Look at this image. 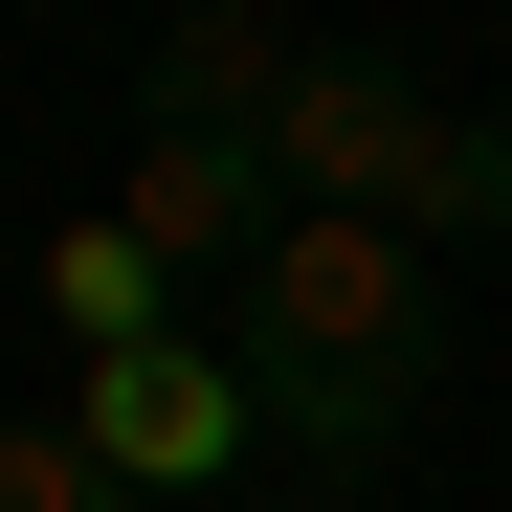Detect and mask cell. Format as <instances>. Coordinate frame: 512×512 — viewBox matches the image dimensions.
Instances as JSON below:
<instances>
[{"label": "cell", "mask_w": 512, "mask_h": 512, "mask_svg": "<svg viewBox=\"0 0 512 512\" xmlns=\"http://www.w3.org/2000/svg\"><path fill=\"white\" fill-rule=\"evenodd\" d=\"M223 357H245V401H268L290 468L357 490L401 423H423V379H446V268H423L401 223H290L268 268L223 290Z\"/></svg>", "instance_id": "6da1fadb"}, {"label": "cell", "mask_w": 512, "mask_h": 512, "mask_svg": "<svg viewBox=\"0 0 512 512\" xmlns=\"http://www.w3.org/2000/svg\"><path fill=\"white\" fill-rule=\"evenodd\" d=\"M268 156H290L312 223H423V179H446V90H423L401 45H290Z\"/></svg>", "instance_id": "7a4b0ae2"}, {"label": "cell", "mask_w": 512, "mask_h": 512, "mask_svg": "<svg viewBox=\"0 0 512 512\" xmlns=\"http://www.w3.org/2000/svg\"><path fill=\"white\" fill-rule=\"evenodd\" d=\"M67 423H90V468H112V490H156V512H179V490H223L245 446H268V401H245V357H223V334L90 357V379H67Z\"/></svg>", "instance_id": "3957f363"}, {"label": "cell", "mask_w": 512, "mask_h": 512, "mask_svg": "<svg viewBox=\"0 0 512 512\" xmlns=\"http://www.w3.org/2000/svg\"><path fill=\"white\" fill-rule=\"evenodd\" d=\"M112 223L156 245V268H223V290H245L312 201H290V156H268V134H134V201H112Z\"/></svg>", "instance_id": "277c9868"}, {"label": "cell", "mask_w": 512, "mask_h": 512, "mask_svg": "<svg viewBox=\"0 0 512 512\" xmlns=\"http://www.w3.org/2000/svg\"><path fill=\"white\" fill-rule=\"evenodd\" d=\"M134 112H156V134H268V112H290V45H268V23H179V45L134 67Z\"/></svg>", "instance_id": "5b68a950"}, {"label": "cell", "mask_w": 512, "mask_h": 512, "mask_svg": "<svg viewBox=\"0 0 512 512\" xmlns=\"http://www.w3.org/2000/svg\"><path fill=\"white\" fill-rule=\"evenodd\" d=\"M45 312L90 334V357H156V334H179V268H156L134 223H67V245H45Z\"/></svg>", "instance_id": "8992f818"}, {"label": "cell", "mask_w": 512, "mask_h": 512, "mask_svg": "<svg viewBox=\"0 0 512 512\" xmlns=\"http://www.w3.org/2000/svg\"><path fill=\"white\" fill-rule=\"evenodd\" d=\"M423 268H446V245H512V112H446V179H423Z\"/></svg>", "instance_id": "52a82bcc"}, {"label": "cell", "mask_w": 512, "mask_h": 512, "mask_svg": "<svg viewBox=\"0 0 512 512\" xmlns=\"http://www.w3.org/2000/svg\"><path fill=\"white\" fill-rule=\"evenodd\" d=\"M0 512H156V490L90 468V423H0Z\"/></svg>", "instance_id": "ba28073f"}, {"label": "cell", "mask_w": 512, "mask_h": 512, "mask_svg": "<svg viewBox=\"0 0 512 512\" xmlns=\"http://www.w3.org/2000/svg\"><path fill=\"white\" fill-rule=\"evenodd\" d=\"M179 23H290V0H179Z\"/></svg>", "instance_id": "9c48e42d"}]
</instances>
